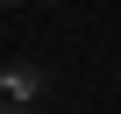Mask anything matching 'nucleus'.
I'll return each instance as SVG.
<instances>
[{"label":"nucleus","mask_w":121,"mask_h":114,"mask_svg":"<svg viewBox=\"0 0 121 114\" xmlns=\"http://www.w3.org/2000/svg\"><path fill=\"white\" fill-rule=\"evenodd\" d=\"M0 93H7V100H22V107H29V100L43 93V71H36V64H0Z\"/></svg>","instance_id":"obj_1"},{"label":"nucleus","mask_w":121,"mask_h":114,"mask_svg":"<svg viewBox=\"0 0 121 114\" xmlns=\"http://www.w3.org/2000/svg\"><path fill=\"white\" fill-rule=\"evenodd\" d=\"M0 7H7V0H0Z\"/></svg>","instance_id":"obj_3"},{"label":"nucleus","mask_w":121,"mask_h":114,"mask_svg":"<svg viewBox=\"0 0 121 114\" xmlns=\"http://www.w3.org/2000/svg\"><path fill=\"white\" fill-rule=\"evenodd\" d=\"M0 114H29V107H22V100H7V107H0Z\"/></svg>","instance_id":"obj_2"}]
</instances>
